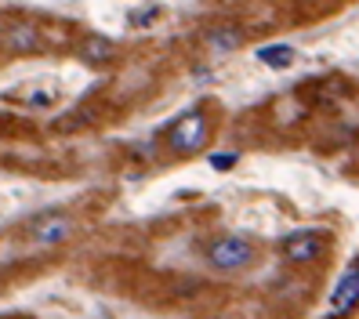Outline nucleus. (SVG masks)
<instances>
[{
  "mask_svg": "<svg viewBox=\"0 0 359 319\" xmlns=\"http://www.w3.org/2000/svg\"><path fill=\"white\" fill-rule=\"evenodd\" d=\"M203 258L215 272H243L258 262V247L240 232H225V236H215L207 243Z\"/></svg>",
  "mask_w": 359,
  "mask_h": 319,
  "instance_id": "f257e3e1",
  "label": "nucleus"
},
{
  "mask_svg": "<svg viewBox=\"0 0 359 319\" xmlns=\"http://www.w3.org/2000/svg\"><path fill=\"white\" fill-rule=\"evenodd\" d=\"M207 138H210V123H207V116H203L200 109L185 113V116L171 127V131H167V145H171L178 156L200 153V149L207 145Z\"/></svg>",
  "mask_w": 359,
  "mask_h": 319,
  "instance_id": "f03ea898",
  "label": "nucleus"
},
{
  "mask_svg": "<svg viewBox=\"0 0 359 319\" xmlns=\"http://www.w3.org/2000/svg\"><path fill=\"white\" fill-rule=\"evenodd\" d=\"M26 236L36 247H58V243H66L73 236V218L62 215V210H44V215H36L26 225Z\"/></svg>",
  "mask_w": 359,
  "mask_h": 319,
  "instance_id": "7ed1b4c3",
  "label": "nucleus"
},
{
  "mask_svg": "<svg viewBox=\"0 0 359 319\" xmlns=\"http://www.w3.org/2000/svg\"><path fill=\"white\" fill-rule=\"evenodd\" d=\"M359 308V262H352L341 280L334 283L330 290V301H327V319H345Z\"/></svg>",
  "mask_w": 359,
  "mask_h": 319,
  "instance_id": "20e7f679",
  "label": "nucleus"
},
{
  "mask_svg": "<svg viewBox=\"0 0 359 319\" xmlns=\"http://www.w3.org/2000/svg\"><path fill=\"white\" fill-rule=\"evenodd\" d=\"M323 250H327V240L316 229H302V232L283 236V258L290 265H312L323 258Z\"/></svg>",
  "mask_w": 359,
  "mask_h": 319,
  "instance_id": "39448f33",
  "label": "nucleus"
},
{
  "mask_svg": "<svg viewBox=\"0 0 359 319\" xmlns=\"http://www.w3.org/2000/svg\"><path fill=\"white\" fill-rule=\"evenodd\" d=\"M80 55H83V62H91V66H105V62L116 58V44L109 36H102V33H91L80 44Z\"/></svg>",
  "mask_w": 359,
  "mask_h": 319,
  "instance_id": "423d86ee",
  "label": "nucleus"
},
{
  "mask_svg": "<svg viewBox=\"0 0 359 319\" xmlns=\"http://www.w3.org/2000/svg\"><path fill=\"white\" fill-rule=\"evenodd\" d=\"M4 48H8V51H18V55L40 51V33H36L33 26H8V33H4Z\"/></svg>",
  "mask_w": 359,
  "mask_h": 319,
  "instance_id": "0eeeda50",
  "label": "nucleus"
},
{
  "mask_svg": "<svg viewBox=\"0 0 359 319\" xmlns=\"http://www.w3.org/2000/svg\"><path fill=\"white\" fill-rule=\"evenodd\" d=\"M207 44L215 48V51H236L243 44V33L232 29V26H222V29H210L207 33Z\"/></svg>",
  "mask_w": 359,
  "mask_h": 319,
  "instance_id": "6e6552de",
  "label": "nucleus"
},
{
  "mask_svg": "<svg viewBox=\"0 0 359 319\" xmlns=\"http://www.w3.org/2000/svg\"><path fill=\"white\" fill-rule=\"evenodd\" d=\"M258 58L265 62V66H272V69H287L290 62H294V48H287V44H269V48L258 51Z\"/></svg>",
  "mask_w": 359,
  "mask_h": 319,
  "instance_id": "1a4fd4ad",
  "label": "nucleus"
},
{
  "mask_svg": "<svg viewBox=\"0 0 359 319\" xmlns=\"http://www.w3.org/2000/svg\"><path fill=\"white\" fill-rule=\"evenodd\" d=\"M236 153H215L210 156V167H215V171H232V167H236Z\"/></svg>",
  "mask_w": 359,
  "mask_h": 319,
  "instance_id": "9d476101",
  "label": "nucleus"
}]
</instances>
